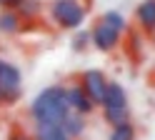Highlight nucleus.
I'll return each instance as SVG.
<instances>
[{
    "mask_svg": "<svg viewBox=\"0 0 155 140\" xmlns=\"http://www.w3.org/2000/svg\"><path fill=\"white\" fill-rule=\"evenodd\" d=\"M68 113H70V108H68L63 85H50V88L40 90L30 105V115L35 120V125L38 123H60Z\"/></svg>",
    "mask_w": 155,
    "mask_h": 140,
    "instance_id": "nucleus-1",
    "label": "nucleus"
},
{
    "mask_svg": "<svg viewBox=\"0 0 155 140\" xmlns=\"http://www.w3.org/2000/svg\"><path fill=\"white\" fill-rule=\"evenodd\" d=\"M53 20L65 30H78L85 20V5L80 0H55L50 8Z\"/></svg>",
    "mask_w": 155,
    "mask_h": 140,
    "instance_id": "nucleus-2",
    "label": "nucleus"
},
{
    "mask_svg": "<svg viewBox=\"0 0 155 140\" xmlns=\"http://www.w3.org/2000/svg\"><path fill=\"white\" fill-rule=\"evenodd\" d=\"M20 88H23L20 70L8 60H0V100H3V105L20 98Z\"/></svg>",
    "mask_w": 155,
    "mask_h": 140,
    "instance_id": "nucleus-3",
    "label": "nucleus"
},
{
    "mask_svg": "<svg viewBox=\"0 0 155 140\" xmlns=\"http://www.w3.org/2000/svg\"><path fill=\"white\" fill-rule=\"evenodd\" d=\"M78 85H80L83 93L93 100V105H100L103 103V95H105V85H108V80H105V75L100 73V70H85V73L80 75V83H78Z\"/></svg>",
    "mask_w": 155,
    "mask_h": 140,
    "instance_id": "nucleus-4",
    "label": "nucleus"
},
{
    "mask_svg": "<svg viewBox=\"0 0 155 140\" xmlns=\"http://www.w3.org/2000/svg\"><path fill=\"white\" fill-rule=\"evenodd\" d=\"M90 40H93V45L103 50V53H110V50L118 48L120 43V33L118 30H113L110 25H105V23H98L95 25V30L90 33Z\"/></svg>",
    "mask_w": 155,
    "mask_h": 140,
    "instance_id": "nucleus-5",
    "label": "nucleus"
},
{
    "mask_svg": "<svg viewBox=\"0 0 155 140\" xmlns=\"http://www.w3.org/2000/svg\"><path fill=\"white\" fill-rule=\"evenodd\" d=\"M65 98H68V108L73 110V113L78 115H88L93 113V100L83 93V88L80 85H70V88H65Z\"/></svg>",
    "mask_w": 155,
    "mask_h": 140,
    "instance_id": "nucleus-6",
    "label": "nucleus"
},
{
    "mask_svg": "<svg viewBox=\"0 0 155 140\" xmlns=\"http://www.w3.org/2000/svg\"><path fill=\"white\" fill-rule=\"evenodd\" d=\"M103 110H125L128 108V95H125V90L120 83H108L105 85V95H103Z\"/></svg>",
    "mask_w": 155,
    "mask_h": 140,
    "instance_id": "nucleus-7",
    "label": "nucleus"
},
{
    "mask_svg": "<svg viewBox=\"0 0 155 140\" xmlns=\"http://www.w3.org/2000/svg\"><path fill=\"white\" fill-rule=\"evenodd\" d=\"M60 128H63V133L70 138V140H78V138L85 133V118L70 110V113H68V115L60 120Z\"/></svg>",
    "mask_w": 155,
    "mask_h": 140,
    "instance_id": "nucleus-8",
    "label": "nucleus"
},
{
    "mask_svg": "<svg viewBox=\"0 0 155 140\" xmlns=\"http://www.w3.org/2000/svg\"><path fill=\"white\" fill-rule=\"evenodd\" d=\"M135 18H138V25L143 30H155V0H143L135 10Z\"/></svg>",
    "mask_w": 155,
    "mask_h": 140,
    "instance_id": "nucleus-9",
    "label": "nucleus"
},
{
    "mask_svg": "<svg viewBox=\"0 0 155 140\" xmlns=\"http://www.w3.org/2000/svg\"><path fill=\"white\" fill-rule=\"evenodd\" d=\"M35 140H70L65 133L60 123H38L35 125Z\"/></svg>",
    "mask_w": 155,
    "mask_h": 140,
    "instance_id": "nucleus-10",
    "label": "nucleus"
},
{
    "mask_svg": "<svg viewBox=\"0 0 155 140\" xmlns=\"http://www.w3.org/2000/svg\"><path fill=\"white\" fill-rule=\"evenodd\" d=\"M23 20H20V15L15 13V10H3L0 13V33H5V35H13V33H18L23 25Z\"/></svg>",
    "mask_w": 155,
    "mask_h": 140,
    "instance_id": "nucleus-11",
    "label": "nucleus"
},
{
    "mask_svg": "<svg viewBox=\"0 0 155 140\" xmlns=\"http://www.w3.org/2000/svg\"><path fill=\"white\" fill-rule=\"evenodd\" d=\"M40 0H20V5L15 8V13L20 15V20L25 18V20H33V18H38V13H40Z\"/></svg>",
    "mask_w": 155,
    "mask_h": 140,
    "instance_id": "nucleus-12",
    "label": "nucleus"
},
{
    "mask_svg": "<svg viewBox=\"0 0 155 140\" xmlns=\"http://www.w3.org/2000/svg\"><path fill=\"white\" fill-rule=\"evenodd\" d=\"M135 135H138V133H135V125L128 120V123L115 125V128L110 130V138H108V140H135Z\"/></svg>",
    "mask_w": 155,
    "mask_h": 140,
    "instance_id": "nucleus-13",
    "label": "nucleus"
},
{
    "mask_svg": "<svg viewBox=\"0 0 155 140\" xmlns=\"http://www.w3.org/2000/svg\"><path fill=\"white\" fill-rule=\"evenodd\" d=\"M100 23H105V25H110L113 30H118V33H123L125 28H128V23H125V18L118 13V10H108L103 18H100Z\"/></svg>",
    "mask_w": 155,
    "mask_h": 140,
    "instance_id": "nucleus-14",
    "label": "nucleus"
},
{
    "mask_svg": "<svg viewBox=\"0 0 155 140\" xmlns=\"http://www.w3.org/2000/svg\"><path fill=\"white\" fill-rule=\"evenodd\" d=\"M103 113H105V120H108L113 128L130 120V110H128V108H125V110H103Z\"/></svg>",
    "mask_w": 155,
    "mask_h": 140,
    "instance_id": "nucleus-15",
    "label": "nucleus"
},
{
    "mask_svg": "<svg viewBox=\"0 0 155 140\" xmlns=\"http://www.w3.org/2000/svg\"><path fill=\"white\" fill-rule=\"evenodd\" d=\"M88 43H90V33H88V30H80V33L73 38V50H78V53H80V50L88 48Z\"/></svg>",
    "mask_w": 155,
    "mask_h": 140,
    "instance_id": "nucleus-16",
    "label": "nucleus"
},
{
    "mask_svg": "<svg viewBox=\"0 0 155 140\" xmlns=\"http://www.w3.org/2000/svg\"><path fill=\"white\" fill-rule=\"evenodd\" d=\"M8 140H35L33 135H28L25 130H13L10 135H8Z\"/></svg>",
    "mask_w": 155,
    "mask_h": 140,
    "instance_id": "nucleus-17",
    "label": "nucleus"
},
{
    "mask_svg": "<svg viewBox=\"0 0 155 140\" xmlns=\"http://www.w3.org/2000/svg\"><path fill=\"white\" fill-rule=\"evenodd\" d=\"M18 5H20V0H0V8L3 10H15Z\"/></svg>",
    "mask_w": 155,
    "mask_h": 140,
    "instance_id": "nucleus-18",
    "label": "nucleus"
},
{
    "mask_svg": "<svg viewBox=\"0 0 155 140\" xmlns=\"http://www.w3.org/2000/svg\"><path fill=\"white\" fill-rule=\"evenodd\" d=\"M153 40H155V30H153Z\"/></svg>",
    "mask_w": 155,
    "mask_h": 140,
    "instance_id": "nucleus-19",
    "label": "nucleus"
},
{
    "mask_svg": "<svg viewBox=\"0 0 155 140\" xmlns=\"http://www.w3.org/2000/svg\"><path fill=\"white\" fill-rule=\"evenodd\" d=\"M0 105H3V100H0Z\"/></svg>",
    "mask_w": 155,
    "mask_h": 140,
    "instance_id": "nucleus-20",
    "label": "nucleus"
}]
</instances>
